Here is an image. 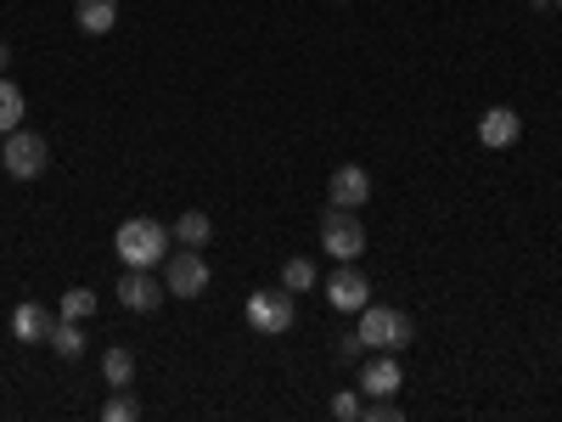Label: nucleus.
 Segmentation results:
<instances>
[{"instance_id": "1", "label": "nucleus", "mask_w": 562, "mask_h": 422, "mask_svg": "<svg viewBox=\"0 0 562 422\" xmlns=\"http://www.w3.org/2000/svg\"><path fill=\"white\" fill-rule=\"evenodd\" d=\"M169 225H158V220H147V214H135V220H124L119 231H113V248H119V259L124 265H135V270H158L164 259H169Z\"/></svg>"}, {"instance_id": "2", "label": "nucleus", "mask_w": 562, "mask_h": 422, "mask_svg": "<svg viewBox=\"0 0 562 422\" xmlns=\"http://www.w3.org/2000/svg\"><path fill=\"white\" fill-rule=\"evenodd\" d=\"M355 333H360V344H366V349L400 355V349H411V344H416V321H411L405 310H394V304H366Z\"/></svg>"}, {"instance_id": "3", "label": "nucleus", "mask_w": 562, "mask_h": 422, "mask_svg": "<svg viewBox=\"0 0 562 422\" xmlns=\"http://www.w3.org/2000/svg\"><path fill=\"white\" fill-rule=\"evenodd\" d=\"M0 169H7L12 180H40L45 169H52V141H45L40 130H12L7 147H0Z\"/></svg>"}, {"instance_id": "4", "label": "nucleus", "mask_w": 562, "mask_h": 422, "mask_svg": "<svg viewBox=\"0 0 562 422\" xmlns=\"http://www.w3.org/2000/svg\"><path fill=\"white\" fill-rule=\"evenodd\" d=\"M293 321H299V310H293V293H288V288H259V293H248V326H254V333L281 338V333H293Z\"/></svg>"}, {"instance_id": "5", "label": "nucleus", "mask_w": 562, "mask_h": 422, "mask_svg": "<svg viewBox=\"0 0 562 422\" xmlns=\"http://www.w3.org/2000/svg\"><path fill=\"white\" fill-rule=\"evenodd\" d=\"M164 288H169V299H203L209 293V259H203V248L169 254L164 259Z\"/></svg>"}, {"instance_id": "6", "label": "nucleus", "mask_w": 562, "mask_h": 422, "mask_svg": "<svg viewBox=\"0 0 562 422\" xmlns=\"http://www.w3.org/2000/svg\"><path fill=\"white\" fill-rule=\"evenodd\" d=\"M321 243L333 259H360L366 254V225H360V209H326L321 214Z\"/></svg>"}, {"instance_id": "7", "label": "nucleus", "mask_w": 562, "mask_h": 422, "mask_svg": "<svg viewBox=\"0 0 562 422\" xmlns=\"http://www.w3.org/2000/svg\"><path fill=\"white\" fill-rule=\"evenodd\" d=\"M326 299H333V310H344V315H360L371 304V276L355 259H338V270L326 276Z\"/></svg>"}, {"instance_id": "8", "label": "nucleus", "mask_w": 562, "mask_h": 422, "mask_svg": "<svg viewBox=\"0 0 562 422\" xmlns=\"http://www.w3.org/2000/svg\"><path fill=\"white\" fill-rule=\"evenodd\" d=\"M355 389H360L366 400H394V395L405 389V366H400V355H383V349H371V360L360 366Z\"/></svg>"}, {"instance_id": "9", "label": "nucleus", "mask_w": 562, "mask_h": 422, "mask_svg": "<svg viewBox=\"0 0 562 422\" xmlns=\"http://www.w3.org/2000/svg\"><path fill=\"white\" fill-rule=\"evenodd\" d=\"M164 299H169L164 276H153V270H135V265H124V276H119V304H124V310H135V315H153V310H158Z\"/></svg>"}, {"instance_id": "10", "label": "nucleus", "mask_w": 562, "mask_h": 422, "mask_svg": "<svg viewBox=\"0 0 562 422\" xmlns=\"http://www.w3.org/2000/svg\"><path fill=\"white\" fill-rule=\"evenodd\" d=\"M479 141H484L490 153H512V147L524 141V113H518V108H484Z\"/></svg>"}, {"instance_id": "11", "label": "nucleus", "mask_w": 562, "mask_h": 422, "mask_svg": "<svg viewBox=\"0 0 562 422\" xmlns=\"http://www.w3.org/2000/svg\"><path fill=\"white\" fill-rule=\"evenodd\" d=\"M326 198H333V209H366V203H371V175H366L360 164L333 169V186H326Z\"/></svg>"}, {"instance_id": "12", "label": "nucleus", "mask_w": 562, "mask_h": 422, "mask_svg": "<svg viewBox=\"0 0 562 422\" xmlns=\"http://www.w3.org/2000/svg\"><path fill=\"white\" fill-rule=\"evenodd\" d=\"M52 326H57V315L45 310V304H34V299H23L12 310V338L18 344H45V338H52Z\"/></svg>"}, {"instance_id": "13", "label": "nucleus", "mask_w": 562, "mask_h": 422, "mask_svg": "<svg viewBox=\"0 0 562 422\" xmlns=\"http://www.w3.org/2000/svg\"><path fill=\"white\" fill-rule=\"evenodd\" d=\"M74 23L85 34H113L119 29V0H74Z\"/></svg>"}, {"instance_id": "14", "label": "nucleus", "mask_w": 562, "mask_h": 422, "mask_svg": "<svg viewBox=\"0 0 562 422\" xmlns=\"http://www.w3.org/2000/svg\"><path fill=\"white\" fill-rule=\"evenodd\" d=\"M169 237H175L180 248H203V243L214 237V220H209L203 209H186V214L169 225Z\"/></svg>"}, {"instance_id": "15", "label": "nucleus", "mask_w": 562, "mask_h": 422, "mask_svg": "<svg viewBox=\"0 0 562 422\" xmlns=\"http://www.w3.org/2000/svg\"><path fill=\"white\" fill-rule=\"evenodd\" d=\"M45 344H52L63 360H79L85 355V326L68 321V315H57V326H52V338H45Z\"/></svg>"}, {"instance_id": "16", "label": "nucleus", "mask_w": 562, "mask_h": 422, "mask_svg": "<svg viewBox=\"0 0 562 422\" xmlns=\"http://www.w3.org/2000/svg\"><path fill=\"white\" fill-rule=\"evenodd\" d=\"M102 378H108V389H130V384H135V355H130L124 344H113V349L102 355Z\"/></svg>"}, {"instance_id": "17", "label": "nucleus", "mask_w": 562, "mask_h": 422, "mask_svg": "<svg viewBox=\"0 0 562 422\" xmlns=\"http://www.w3.org/2000/svg\"><path fill=\"white\" fill-rule=\"evenodd\" d=\"M23 90L7 79V74H0V135H12V130H23Z\"/></svg>"}, {"instance_id": "18", "label": "nucleus", "mask_w": 562, "mask_h": 422, "mask_svg": "<svg viewBox=\"0 0 562 422\" xmlns=\"http://www.w3.org/2000/svg\"><path fill=\"white\" fill-rule=\"evenodd\" d=\"M315 281H321V270H315V259H304V254H299V259H288V265H281V288H288L293 299H299V293H310Z\"/></svg>"}, {"instance_id": "19", "label": "nucleus", "mask_w": 562, "mask_h": 422, "mask_svg": "<svg viewBox=\"0 0 562 422\" xmlns=\"http://www.w3.org/2000/svg\"><path fill=\"white\" fill-rule=\"evenodd\" d=\"M57 315H68V321L97 315V293H90V288H68V293H63V304H57Z\"/></svg>"}, {"instance_id": "20", "label": "nucleus", "mask_w": 562, "mask_h": 422, "mask_svg": "<svg viewBox=\"0 0 562 422\" xmlns=\"http://www.w3.org/2000/svg\"><path fill=\"white\" fill-rule=\"evenodd\" d=\"M135 417H140V400H135L130 389H119V395L102 406V422H135Z\"/></svg>"}, {"instance_id": "21", "label": "nucleus", "mask_w": 562, "mask_h": 422, "mask_svg": "<svg viewBox=\"0 0 562 422\" xmlns=\"http://www.w3.org/2000/svg\"><path fill=\"white\" fill-rule=\"evenodd\" d=\"M333 417H338V422H360V417H366V395H360V389L333 395Z\"/></svg>"}, {"instance_id": "22", "label": "nucleus", "mask_w": 562, "mask_h": 422, "mask_svg": "<svg viewBox=\"0 0 562 422\" xmlns=\"http://www.w3.org/2000/svg\"><path fill=\"white\" fill-rule=\"evenodd\" d=\"M360 422H405V417H400V406H394V400H371Z\"/></svg>"}, {"instance_id": "23", "label": "nucleus", "mask_w": 562, "mask_h": 422, "mask_svg": "<svg viewBox=\"0 0 562 422\" xmlns=\"http://www.w3.org/2000/svg\"><path fill=\"white\" fill-rule=\"evenodd\" d=\"M360 349H366L360 333H344V338H338V355H344V360H360Z\"/></svg>"}, {"instance_id": "24", "label": "nucleus", "mask_w": 562, "mask_h": 422, "mask_svg": "<svg viewBox=\"0 0 562 422\" xmlns=\"http://www.w3.org/2000/svg\"><path fill=\"white\" fill-rule=\"evenodd\" d=\"M7 68H12V45H7V40H0V74H7Z\"/></svg>"}, {"instance_id": "25", "label": "nucleus", "mask_w": 562, "mask_h": 422, "mask_svg": "<svg viewBox=\"0 0 562 422\" xmlns=\"http://www.w3.org/2000/svg\"><path fill=\"white\" fill-rule=\"evenodd\" d=\"M529 7H535V12H546V7H551V0H529Z\"/></svg>"}, {"instance_id": "26", "label": "nucleus", "mask_w": 562, "mask_h": 422, "mask_svg": "<svg viewBox=\"0 0 562 422\" xmlns=\"http://www.w3.org/2000/svg\"><path fill=\"white\" fill-rule=\"evenodd\" d=\"M557 7H562V0H557Z\"/></svg>"}]
</instances>
